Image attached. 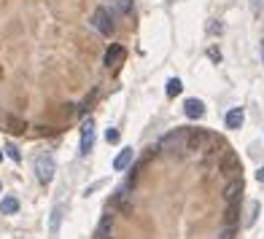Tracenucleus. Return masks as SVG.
Here are the masks:
<instances>
[{
  "label": "nucleus",
  "mask_w": 264,
  "mask_h": 239,
  "mask_svg": "<svg viewBox=\"0 0 264 239\" xmlns=\"http://www.w3.org/2000/svg\"><path fill=\"white\" fill-rule=\"evenodd\" d=\"M92 24H95L97 32H103V35H114V22H111V14L105 8H97L95 14H92Z\"/></svg>",
  "instance_id": "obj_2"
},
{
  "label": "nucleus",
  "mask_w": 264,
  "mask_h": 239,
  "mask_svg": "<svg viewBox=\"0 0 264 239\" xmlns=\"http://www.w3.org/2000/svg\"><path fill=\"white\" fill-rule=\"evenodd\" d=\"M54 172H57V164H54L51 156H38L35 159V175L43 185H49L51 180H54Z\"/></svg>",
  "instance_id": "obj_1"
},
{
  "label": "nucleus",
  "mask_w": 264,
  "mask_h": 239,
  "mask_svg": "<svg viewBox=\"0 0 264 239\" xmlns=\"http://www.w3.org/2000/svg\"><path fill=\"white\" fill-rule=\"evenodd\" d=\"M181 89H183V83L178 81V78H170V81H167V94H170V97L181 94Z\"/></svg>",
  "instance_id": "obj_14"
},
{
  "label": "nucleus",
  "mask_w": 264,
  "mask_h": 239,
  "mask_svg": "<svg viewBox=\"0 0 264 239\" xmlns=\"http://www.w3.org/2000/svg\"><path fill=\"white\" fill-rule=\"evenodd\" d=\"M256 215H259V202H254V204H251V215H248V221H246V226H254V221H256Z\"/></svg>",
  "instance_id": "obj_16"
},
{
  "label": "nucleus",
  "mask_w": 264,
  "mask_h": 239,
  "mask_svg": "<svg viewBox=\"0 0 264 239\" xmlns=\"http://www.w3.org/2000/svg\"><path fill=\"white\" fill-rule=\"evenodd\" d=\"M0 161H3V154H0Z\"/></svg>",
  "instance_id": "obj_23"
},
{
  "label": "nucleus",
  "mask_w": 264,
  "mask_h": 239,
  "mask_svg": "<svg viewBox=\"0 0 264 239\" xmlns=\"http://www.w3.org/2000/svg\"><path fill=\"white\" fill-rule=\"evenodd\" d=\"M5 154H8V159H14V161H19V159H22V154H19V148H16L14 143L5 145Z\"/></svg>",
  "instance_id": "obj_15"
},
{
  "label": "nucleus",
  "mask_w": 264,
  "mask_h": 239,
  "mask_svg": "<svg viewBox=\"0 0 264 239\" xmlns=\"http://www.w3.org/2000/svg\"><path fill=\"white\" fill-rule=\"evenodd\" d=\"M183 113H186V118H202L205 116V105L200 102V99H186V102H183Z\"/></svg>",
  "instance_id": "obj_5"
},
{
  "label": "nucleus",
  "mask_w": 264,
  "mask_h": 239,
  "mask_svg": "<svg viewBox=\"0 0 264 239\" xmlns=\"http://www.w3.org/2000/svg\"><path fill=\"white\" fill-rule=\"evenodd\" d=\"M243 121H246V113H243V108H232L227 113V127L229 129H240Z\"/></svg>",
  "instance_id": "obj_8"
},
{
  "label": "nucleus",
  "mask_w": 264,
  "mask_h": 239,
  "mask_svg": "<svg viewBox=\"0 0 264 239\" xmlns=\"http://www.w3.org/2000/svg\"><path fill=\"white\" fill-rule=\"evenodd\" d=\"M59 215H62V207H54V218H51V231H57V226H59Z\"/></svg>",
  "instance_id": "obj_19"
},
{
  "label": "nucleus",
  "mask_w": 264,
  "mask_h": 239,
  "mask_svg": "<svg viewBox=\"0 0 264 239\" xmlns=\"http://www.w3.org/2000/svg\"><path fill=\"white\" fill-rule=\"evenodd\" d=\"M221 169L229 172V175H237V172H240V159H237L235 154H227L224 161H221Z\"/></svg>",
  "instance_id": "obj_10"
},
{
  "label": "nucleus",
  "mask_w": 264,
  "mask_h": 239,
  "mask_svg": "<svg viewBox=\"0 0 264 239\" xmlns=\"http://www.w3.org/2000/svg\"><path fill=\"white\" fill-rule=\"evenodd\" d=\"M132 159H135V151H132V148H122V154L114 159V169L116 172H124L132 164Z\"/></svg>",
  "instance_id": "obj_7"
},
{
  "label": "nucleus",
  "mask_w": 264,
  "mask_h": 239,
  "mask_svg": "<svg viewBox=\"0 0 264 239\" xmlns=\"http://www.w3.org/2000/svg\"><path fill=\"white\" fill-rule=\"evenodd\" d=\"M0 212H3V215H16V212H19V199L16 196H3V202H0Z\"/></svg>",
  "instance_id": "obj_9"
},
{
  "label": "nucleus",
  "mask_w": 264,
  "mask_h": 239,
  "mask_svg": "<svg viewBox=\"0 0 264 239\" xmlns=\"http://www.w3.org/2000/svg\"><path fill=\"white\" fill-rule=\"evenodd\" d=\"M105 68H116V65L124 62V46L122 43H111V49L105 51Z\"/></svg>",
  "instance_id": "obj_4"
},
{
  "label": "nucleus",
  "mask_w": 264,
  "mask_h": 239,
  "mask_svg": "<svg viewBox=\"0 0 264 239\" xmlns=\"http://www.w3.org/2000/svg\"><path fill=\"white\" fill-rule=\"evenodd\" d=\"M111 218H103V223H100V237H108V231H111Z\"/></svg>",
  "instance_id": "obj_17"
},
{
  "label": "nucleus",
  "mask_w": 264,
  "mask_h": 239,
  "mask_svg": "<svg viewBox=\"0 0 264 239\" xmlns=\"http://www.w3.org/2000/svg\"><path fill=\"white\" fill-rule=\"evenodd\" d=\"M186 151H194V148H200L202 143H205V135L202 132H191V135H186Z\"/></svg>",
  "instance_id": "obj_13"
},
{
  "label": "nucleus",
  "mask_w": 264,
  "mask_h": 239,
  "mask_svg": "<svg viewBox=\"0 0 264 239\" xmlns=\"http://www.w3.org/2000/svg\"><path fill=\"white\" fill-rule=\"evenodd\" d=\"M256 177H259V180H262V183H264V167H262V169H259V172H256Z\"/></svg>",
  "instance_id": "obj_22"
},
{
  "label": "nucleus",
  "mask_w": 264,
  "mask_h": 239,
  "mask_svg": "<svg viewBox=\"0 0 264 239\" xmlns=\"http://www.w3.org/2000/svg\"><path fill=\"white\" fill-rule=\"evenodd\" d=\"M92 145H95V124H92V118H87V121L81 124V151H78V154L89 156Z\"/></svg>",
  "instance_id": "obj_3"
},
{
  "label": "nucleus",
  "mask_w": 264,
  "mask_h": 239,
  "mask_svg": "<svg viewBox=\"0 0 264 239\" xmlns=\"http://www.w3.org/2000/svg\"><path fill=\"white\" fill-rule=\"evenodd\" d=\"M240 194H243V180H240V177H237V180H232L227 188H224V199H227V202H235Z\"/></svg>",
  "instance_id": "obj_11"
},
{
  "label": "nucleus",
  "mask_w": 264,
  "mask_h": 239,
  "mask_svg": "<svg viewBox=\"0 0 264 239\" xmlns=\"http://www.w3.org/2000/svg\"><path fill=\"white\" fill-rule=\"evenodd\" d=\"M237 218H240V204H237V199H235V202H229L224 221H227V226H235V223H237Z\"/></svg>",
  "instance_id": "obj_12"
},
{
  "label": "nucleus",
  "mask_w": 264,
  "mask_h": 239,
  "mask_svg": "<svg viewBox=\"0 0 264 239\" xmlns=\"http://www.w3.org/2000/svg\"><path fill=\"white\" fill-rule=\"evenodd\" d=\"M232 237H235V229H232V226H227V229L219 234V239H232Z\"/></svg>",
  "instance_id": "obj_20"
},
{
  "label": "nucleus",
  "mask_w": 264,
  "mask_h": 239,
  "mask_svg": "<svg viewBox=\"0 0 264 239\" xmlns=\"http://www.w3.org/2000/svg\"><path fill=\"white\" fill-rule=\"evenodd\" d=\"M122 11H130V0H122Z\"/></svg>",
  "instance_id": "obj_21"
},
{
  "label": "nucleus",
  "mask_w": 264,
  "mask_h": 239,
  "mask_svg": "<svg viewBox=\"0 0 264 239\" xmlns=\"http://www.w3.org/2000/svg\"><path fill=\"white\" fill-rule=\"evenodd\" d=\"M262 51H264V43H262Z\"/></svg>",
  "instance_id": "obj_24"
},
{
  "label": "nucleus",
  "mask_w": 264,
  "mask_h": 239,
  "mask_svg": "<svg viewBox=\"0 0 264 239\" xmlns=\"http://www.w3.org/2000/svg\"><path fill=\"white\" fill-rule=\"evenodd\" d=\"M105 140H108V143H119V129L111 127L108 132H105Z\"/></svg>",
  "instance_id": "obj_18"
},
{
  "label": "nucleus",
  "mask_w": 264,
  "mask_h": 239,
  "mask_svg": "<svg viewBox=\"0 0 264 239\" xmlns=\"http://www.w3.org/2000/svg\"><path fill=\"white\" fill-rule=\"evenodd\" d=\"M183 140H186V132H183V129H175V132H170L167 137H162L159 148H162V151H170V148H175V145H181Z\"/></svg>",
  "instance_id": "obj_6"
}]
</instances>
